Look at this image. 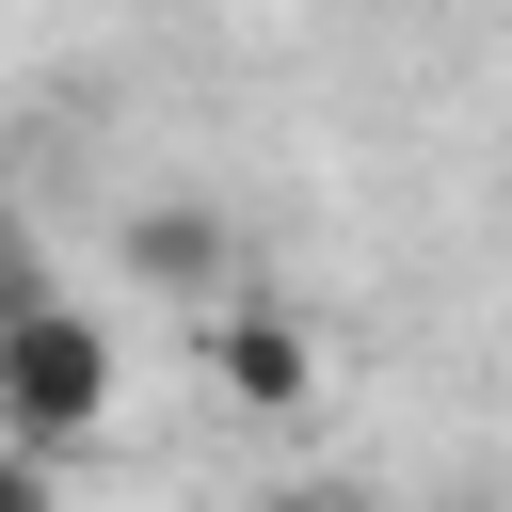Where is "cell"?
Instances as JSON below:
<instances>
[{"label": "cell", "instance_id": "5b68a950", "mask_svg": "<svg viewBox=\"0 0 512 512\" xmlns=\"http://www.w3.org/2000/svg\"><path fill=\"white\" fill-rule=\"evenodd\" d=\"M48 288H64V272H48V240H32V224H0V320H16V304H48Z\"/></svg>", "mask_w": 512, "mask_h": 512}, {"label": "cell", "instance_id": "6da1fadb", "mask_svg": "<svg viewBox=\"0 0 512 512\" xmlns=\"http://www.w3.org/2000/svg\"><path fill=\"white\" fill-rule=\"evenodd\" d=\"M112 416H128V352H112V320H96L80 288L16 304V320H0V432H16V448H96Z\"/></svg>", "mask_w": 512, "mask_h": 512}, {"label": "cell", "instance_id": "8992f818", "mask_svg": "<svg viewBox=\"0 0 512 512\" xmlns=\"http://www.w3.org/2000/svg\"><path fill=\"white\" fill-rule=\"evenodd\" d=\"M256 512H368V496H352V480H272Z\"/></svg>", "mask_w": 512, "mask_h": 512}, {"label": "cell", "instance_id": "3957f363", "mask_svg": "<svg viewBox=\"0 0 512 512\" xmlns=\"http://www.w3.org/2000/svg\"><path fill=\"white\" fill-rule=\"evenodd\" d=\"M112 256H128V288H224V256H240V240H224V208H208V192H144V208L112 224Z\"/></svg>", "mask_w": 512, "mask_h": 512}, {"label": "cell", "instance_id": "277c9868", "mask_svg": "<svg viewBox=\"0 0 512 512\" xmlns=\"http://www.w3.org/2000/svg\"><path fill=\"white\" fill-rule=\"evenodd\" d=\"M0 512H64V448H16L0 432Z\"/></svg>", "mask_w": 512, "mask_h": 512}, {"label": "cell", "instance_id": "7a4b0ae2", "mask_svg": "<svg viewBox=\"0 0 512 512\" xmlns=\"http://www.w3.org/2000/svg\"><path fill=\"white\" fill-rule=\"evenodd\" d=\"M208 384H224L240 416H304V400H320V336H304L288 304H224V336H208Z\"/></svg>", "mask_w": 512, "mask_h": 512}]
</instances>
